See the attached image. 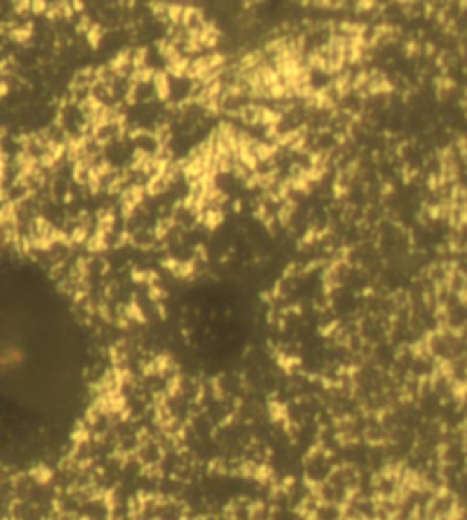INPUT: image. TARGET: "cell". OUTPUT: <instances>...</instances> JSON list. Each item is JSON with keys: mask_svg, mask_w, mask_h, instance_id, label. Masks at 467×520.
Here are the masks:
<instances>
[{"mask_svg": "<svg viewBox=\"0 0 467 520\" xmlns=\"http://www.w3.org/2000/svg\"><path fill=\"white\" fill-rule=\"evenodd\" d=\"M334 90L338 95H341V97H345L347 93L352 90V81H350V77L347 75V73H343V75H340L338 79H336Z\"/></svg>", "mask_w": 467, "mask_h": 520, "instance_id": "1", "label": "cell"}]
</instances>
